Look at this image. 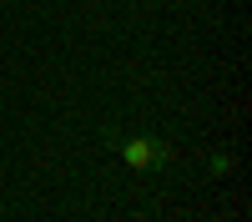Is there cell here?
I'll return each instance as SVG.
<instances>
[{"label": "cell", "instance_id": "2", "mask_svg": "<svg viewBox=\"0 0 252 222\" xmlns=\"http://www.w3.org/2000/svg\"><path fill=\"white\" fill-rule=\"evenodd\" d=\"M212 172H217V177H227V172H232V157L217 152V157H212Z\"/></svg>", "mask_w": 252, "mask_h": 222}, {"label": "cell", "instance_id": "1", "mask_svg": "<svg viewBox=\"0 0 252 222\" xmlns=\"http://www.w3.org/2000/svg\"><path fill=\"white\" fill-rule=\"evenodd\" d=\"M121 161L131 172H161L166 161H172V147L157 141V136H126L121 141Z\"/></svg>", "mask_w": 252, "mask_h": 222}]
</instances>
